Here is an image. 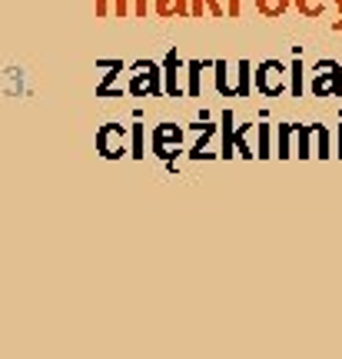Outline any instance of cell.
Listing matches in <instances>:
<instances>
[{
	"mask_svg": "<svg viewBox=\"0 0 342 359\" xmlns=\"http://www.w3.org/2000/svg\"><path fill=\"white\" fill-rule=\"evenodd\" d=\"M336 7H339V20H336V30H342V0H336Z\"/></svg>",
	"mask_w": 342,
	"mask_h": 359,
	"instance_id": "cell-15",
	"label": "cell"
},
{
	"mask_svg": "<svg viewBox=\"0 0 342 359\" xmlns=\"http://www.w3.org/2000/svg\"><path fill=\"white\" fill-rule=\"evenodd\" d=\"M303 77H306L303 60H292V67H289V93L292 97H303Z\"/></svg>",
	"mask_w": 342,
	"mask_h": 359,
	"instance_id": "cell-11",
	"label": "cell"
},
{
	"mask_svg": "<svg viewBox=\"0 0 342 359\" xmlns=\"http://www.w3.org/2000/svg\"><path fill=\"white\" fill-rule=\"evenodd\" d=\"M226 13H229V17H240V0H229Z\"/></svg>",
	"mask_w": 342,
	"mask_h": 359,
	"instance_id": "cell-13",
	"label": "cell"
},
{
	"mask_svg": "<svg viewBox=\"0 0 342 359\" xmlns=\"http://www.w3.org/2000/svg\"><path fill=\"white\" fill-rule=\"evenodd\" d=\"M203 7L210 11V17H223L226 7L219 4V0H193L190 4V17H203Z\"/></svg>",
	"mask_w": 342,
	"mask_h": 359,
	"instance_id": "cell-8",
	"label": "cell"
},
{
	"mask_svg": "<svg viewBox=\"0 0 342 359\" xmlns=\"http://www.w3.org/2000/svg\"><path fill=\"white\" fill-rule=\"evenodd\" d=\"M150 0H97V17H146Z\"/></svg>",
	"mask_w": 342,
	"mask_h": 359,
	"instance_id": "cell-3",
	"label": "cell"
},
{
	"mask_svg": "<svg viewBox=\"0 0 342 359\" xmlns=\"http://www.w3.org/2000/svg\"><path fill=\"white\" fill-rule=\"evenodd\" d=\"M292 156H303V160L313 156V127L292 123Z\"/></svg>",
	"mask_w": 342,
	"mask_h": 359,
	"instance_id": "cell-4",
	"label": "cell"
},
{
	"mask_svg": "<svg viewBox=\"0 0 342 359\" xmlns=\"http://www.w3.org/2000/svg\"><path fill=\"white\" fill-rule=\"evenodd\" d=\"M313 97H342V67L336 60H319L309 74Z\"/></svg>",
	"mask_w": 342,
	"mask_h": 359,
	"instance_id": "cell-1",
	"label": "cell"
},
{
	"mask_svg": "<svg viewBox=\"0 0 342 359\" xmlns=\"http://www.w3.org/2000/svg\"><path fill=\"white\" fill-rule=\"evenodd\" d=\"M292 4H296V11L303 13V17H309V20H316V17L326 13V0H292Z\"/></svg>",
	"mask_w": 342,
	"mask_h": 359,
	"instance_id": "cell-10",
	"label": "cell"
},
{
	"mask_svg": "<svg viewBox=\"0 0 342 359\" xmlns=\"http://www.w3.org/2000/svg\"><path fill=\"white\" fill-rule=\"evenodd\" d=\"M292 0H256V11L263 13V17H269V20H276V17H282V13L289 11Z\"/></svg>",
	"mask_w": 342,
	"mask_h": 359,
	"instance_id": "cell-7",
	"label": "cell"
},
{
	"mask_svg": "<svg viewBox=\"0 0 342 359\" xmlns=\"http://www.w3.org/2000/svg\"><path fill=\"white\" fill-rule=\"evenodd\" d=\"M313 156H332V143H329V130L322 123H313Z\"/></svg>",
	"mask_w": 342,
	"mask_h": 359,
	"instance_id": "cell-6",
	"label": "cell"
},
{
	"mask_svg": "<svg viewBox=\"0 0 342 359\" xmlns=\"http://www.w3.org/2000/svg\"><path fill=\"white\" fill-rule=\"evenodd\" d=\"M256 156H273V154H269V127H266V123L259 127V154H256Z\"/></svg>",
	"mask_w": 342,
	"mask_h": 359,
	"instance_id": "cell-12",
	"label": "cell"
},
{
	"mask_svg": "<svg viewBox=\"0 0 342 359\" xmlns=\"http://www.w3.org/2000/svg\"><path fill=\"white\" fill-rule=\"evenodd\" d=\"M276 156H292V123H282L276 133Z\"/></svg>",
	"mask_w": 342,
	"mask_h": 359,
	"instance_id": "cell-9",
	"label": "cell"
},
{
	"mask_svg": "<svg viewBox=\"0 0 342 359\" xmlns=\"http://www.w3.org/2000/svg\"><path fill=\"white\" fill-rule=\"evenodd\" d=\"M286 77H289V70L279 64V60H266V64L256 67V90L266 93V97H279L282 90L289 87Z\"/></svg>",
	"mask_w": 342,
	"mask_h": 359,
	"instance_id": "cell-2",
	"label": "cell"
},
{
	"mask_svg": "<svg viewBox=\"0 0 342 359\" xmlns=\"http://www.w3.org/2000/svg\"><path fill=\"white\" fill-rule=\"evenodd\" d=\"M336 143H339V147H336V156H342V123L336 127Z\"/></svg>",
	"mask_w": 342,
	"mask_h": 359,
	"instance_id": "cell-14",
	"label": "cell"
},
{
	"mask_svg": "<svg viewBox=\"0 0 342 359\" xmlns=\"http://www.w3.org/2000/svg\"><path fill=\"white\" fill-rule=\"evenodd\" d=\"M153 11L163 20H170V17H190V0H156Z\"/></svg>",
	"mask_w": 342,
	"mask_h": 359,
	"instance_id": "cell-5",
	"label": "cell"
}]
</instances>
